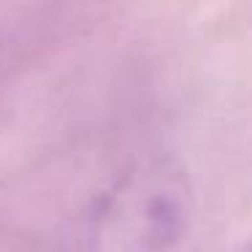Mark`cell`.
Returning a JSON list of instances; mask_svg holds the SVG:
<instances>
[{
	"label": "cell",
	"mask_w": 252,
	"mask_h": 252,
	"mask_svg": "<svg viewBox=\"0 0 252 252\" xmlns=\"http://www.w3.org/2000/svg\"><path fill=\"white\" fill-rule=\"evenodd\" d=\"M192 212L187 165L168 152L141 155L76 206L63 252H174Z\"/></svg>",
	"instance_id": "obj_1"
},
{
	"label": "cell",
	"mask_w": 252,
	"mask_h": 252,
	"mask_svg": "<svg viewBox=\"0 0 252 252\" xmlns=\"http://www.w3.org/2000/svg\"><path fill=\"white\" fill-rule=\"evenodd\" d=\"M19 38V25H0V68H6L11 63V52L14 44Z\"/></svg>",
	"instance_id": "obj_2"
},
{
	"label": "cell",
	"mask_w": 252,
	"mask_h": 252,
	"mask_svg": "<svg viewBox=\"0 0 252 252\" xmlns=\"http://www.w3.org/2000/svg\"><path fill=\"white\" fill-rule=\"evenodd\" d=\"M239 252H252V236H250V239H247L244 241V247H241V250Z\"/></svg>",
	"instance_id": "obj_3"
}]
</instances>
